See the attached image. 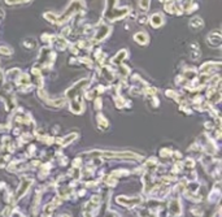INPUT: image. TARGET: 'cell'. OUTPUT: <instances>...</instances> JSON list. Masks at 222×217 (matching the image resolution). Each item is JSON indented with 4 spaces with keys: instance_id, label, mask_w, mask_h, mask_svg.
I'll return each instance as SVG.
<instances>
[{
    "instance_id": "cell-1",
    "label": "cell",
    "mask_w": 222,
    "mask_h": 217,
    "mask_svg": "<svg viewBox=\"0 0 222 217\" xmlns=\"http://www.w3.org/2000/svg\"><path fill=\"white\" fill-rule=\"evenodd\" d=\"M117 0H107V9L104 12V18L105 21H117L122 20L130 13V8L123 7V8L117 9L116 8Z\"/></svg>"
},
{
    "instance_id": "cell-2",
    "label": "cell",
    "mask_w": 222,
    "mask_h": 217,
    "mask_svg": "<svg viewBox=\"0 0 222 217\" xmlns=\"http://www.w3.org/2000/svg\"><path fill=\"white\" fill-rule=\"evenodd\" d=\"M85 8V3L82 0H73V2L69 4L68 9H66L60 17H57V24H62V22H66L72 16H74L76 13L81 12Z\"/></svg>"
},
{
    "instance_id": "cell-3",
    "label": "cell",
    "mask_w": 222,
    "mask_h": 217,
    "mask_svg": "<svg viewBox=\"0 0 222 217\" xmlns=\"http://www.w3.org/2000/svg\"><path fill=\"white\" fill-rule=\"evenodd\" d=\"M86 85H88V81L87 79H82V81H79L77 82L76 85H73L72 87L66 91V98H69V99H73V98H76L78 96V94L81 90H83L86 87Z\"/></svg>"
},
{
    "instance_id": "cell-4",
    "label": "cell",
    "mask_w": 222,
    "mask_h": 217,
    "mask_svg": "<svg viewBox=\"0 0 222 217\" xmlns=\"http://www.w3.org/2000/svg\"><path fill=\"white\" fill-rule=\"evenodd\" d=\"M109 34H110V26L107 24H101L95 33V40H98V42L104 40Z\"/></svg>"
},
{
    "instance_id": "cell-5",
    "label": "cell",
    "mask_w": 222,
    "mask_h": 217,
    "mask_svg": "<svg viewBox=\"0 0 222 217\" xmlns=\"http://www.w3.org/2000/svg\"><path fill=\"white\" fill-rule=\"evenodd\" d=\"M208 44L210 47H214V48L221 47V44H222V37H221V33L218 30L209 33V35H208Z\"/></svg>"
},
{
    "instance_id": "cell-6",
    "label": "cell",
    "mask_w": 222,
    "mask_h": 217,
    "mask_svg": "<svg viewBox=\"0 0 222 217\" xmlns=\"http://www.w3.org/2000/svg\"><path fill=\"white\" fill-rule=\"evenodd\" d=\"M221 68V64L220 62H214V61H208L203 64L200 67V73L201 74H209L212 72H217Z\"/></svg>"
},
{
    "instance_id": "cell-7",
    "label": "cell",
    "mask_w": 222,
    "mask_h": 217,
    "mask_svg": "<svg viewBox=\"0 0 222 217\" xmlns=\"http://www.w3.org/2000/svg\"><path fill=\"white\" fill-rule=\"evenodd\" d=\"M140 198H132V199H129L126 196H120V198H117V203H120L122 207H127V208H132V207H135L136 204L140 203Z\"/></svg>"
},
{
    "instance_id": "cell-8",
    "label": "cell",
    "mask_w": 222,
    "mask_h": 217,
    "mask_svg": "<svg viewBox=\"0 0 222 217\" xmlns=\"http://www.w3.org/2000/svg\"><path fill=\"white\" fill-rule=\"evenodd\" d=\"M31 183H33V179L31 178H24V179H22V182L20 185V189H18V191L16 194V200H18V199H21L22 196H24L25 192L29 190V187H30Z\"/></svg>"
},
{
    "instance_id": "cell-9",
    "label": "cell",
    "mask_w": 222,
    "mask_h": 217,
    "mask_svg": "<svg viewBox=\"0 0 222 217\" xmlns=\"http://www.w3.org/2000/svg\"><path fill=\"white\" fill-rule=\"evenodd\" d=\"M164 22H165L164 16H162L161 13H153L151 16V18H150V24H151V26L153 29H159L160 26L164 25Z\"/></svg>"
},
{
    "instance_id": "cell-10",
    "label": "cell",
    "mask_w": 222,
    "mask_h": 217,
    "mask_svg": "<svg viewBox=\"0 0 222 217\" xmlns=\"http://www.w3.org/2000/svg\"><path fill=\"white\" fill-rule=\"evenodd\" d=\"M70 111L73 113H76V114H81L85 111V105H83L82 100H81L79 98H78V102H77L76 98H73V102L70 103Z\"/></svg>"
},
{
    "instance_id": "cell-11",
    "label": "cell",
    "mask_w": 222,
    "mask_h": 217,
    "mask_svg": "<svg viewBox=\"0 0 222 217\" xmlns=\"http://www.w3.org/2000/svg\"><path fill=\"white\" fill-rule=\"evenodd\" d=\"M169 211L172 212L174 216H179V215H181V211H182L181 201H179L178 199H173L172 201H170V204H169Z\"/></svg>"
},
{
    "instance_id": "cell-12",
    "label": "cell",
    "mask_w": 222,
    "mask_h": 217,
    "mask_svg": "<svg viewBox=\"0 0 222 217\" xmlns=\"http://www.w3.org/2000/svg\"><path fill=\"white\" fill-rule=\"evenodd\" d=\"M190 56H191V59L194 60V61H197V60L201 57V51H200V48H199L197 43H191V52H190Z\"/></svg>"
},
{
    "instance_id": "cell-13",
    "label": "cell",
    "mask_w": 222,
    "mask_h": 217,
    "mask_svg": "<svg viewBox=\"0 0 222 217\" xmlns=\"http://www.w3.org/2000/svg\"><path fill=\"white\" fill-rule=\"evenodd\" d=\"M134 40L136 43H139V44H142V46H146L148 42H150V38H148V35L144 33V31H139L134 35Z\"/></svg>"
},
{
    "instance_id": "cell-14",
    "label": "cell",
    "mask_w": 222,
    "mask_h": 217,
    "mask_svg": "<svg viewBox=\"0 0 222 217\" xmlns=\"http://www.w3.org/2000/svg\"><path fill=\"white\" fill-rule=\"evenodd\" d=\"M96 121H98V127L100 130H107L108 129L109 122H108V120L101 113H98V116H96Z\"/></svg>"
},
{
    "instance_id": "cell-15",
    "label": "cell",
    "mask_w": 222,
    "mask_h": 217,
    "mask_svg": "<svg viewBox=\"0 0 222 217\" xmlns=\"http://www.w3.org/2000/svg\"><path fill=\"white\" fill-rule=\"evenodd\" d=\"M52 43H53L55 48L58 49V51H64L66 48V44H68L64 38H55V37H52Z\"/></svg>"
},
{
    "instance_id": "cell-16",
    "label": "cell",
    "mask_w": 222,
    "mask_h": 217,
    "mask_svg": "<svg viewBox=\"0 0 222 217\" xmlns=\"http://www.w3.org/2000/svg\"><path fill=\"white\" fill-rule=\"evenodd\" d=\"M203 26H204V22L200 17H195L190 21V27L194 29V30H199V29H201Z\"/></svg>"
},
{
    "instance_id": "cell-17",
    "label": "cell",
    "mask_w": 222,
    "mask_h": 217,
    "mask_svg": "<svg viewBox=\"0 0 222 217\" xmlns=\"http://www.w3.org/2000/svg\"><path fill=\"white\" fill-rule=\"evenodd\" d=\"M127 57V52H126V49H121L120 52H118L113 59H112V62L113 64H121L122 60H125Z\"/></svg>"
},
{
    "instance_id": "cell-18",
    "label": "cell",
    "mask_w": 222,
    "mask_h": 217,
    "mask_svg": "<svg viewBox=\"0 0 222 217\" xmlns=\"http://www.w3.org/2000/svg\"><path fill=\"white\" fill-rule=\"evenodd\" d=\"M16 83L18 86H26L30 83V77H29V74H25V73H21L18 76V78L16 79Z\"/></svg>"
},
{
    "instance_id": "cell-19",
    "label": "cell",
    "mask_w": 222,
    "mask_h": 217,
    "mask_svg": "<svg viewBox=\"0 0 222 217\" xmlns=\"http://www.w3.org/2000/svg\"><path fill=\"white\" fill-rule=\"evenodd\" d=\"M22 46H24L26 49H29V51H31V49L35 48L36 42L34 39H31V38H27V39H25L24 42H22Z\"/></svg>"
},
{
    "instance_id": "cell-20",
    "label": "cell",
    "mask_w": 222,
    "mask_h": 217,
    "mask_svg": "<svg viewBox=\"0 0 222 217\" xmlns=\"http://www.w3.org/2000/svg\"><path fill=\"white\" fill-rule=\"evenodd\" d=\"M76 139H77V134H70V135H68V136H65V138H62V139L60 141V144H61V146H68L69 143L74 142Z\"/></svg>"
},
{
    "instance_id": "cell-21",
    "label": "cell",
    "mask_w": 222,
    "mask_h": 217,
    "mask_svg": "<svg viewBox=\"0 0 222 217\" xmlns=\"http://www.w3.org/2000/svg\"><path fill=\"white\" fill-rule=\"evenodd\" d=\"M43 16H44V18H46L47 21H49L51 24H57V16H56L55 13H52V12H47V13H44Z\"/></svg>"
},
{
    "instance_id": "cell-22",
    "label": "cell",
    "mask_w": 222,
    "mask_h": 217,
    "mask_svg": "<svg viewBox=\"0 0 222 217\" xmlns=\"http://www.w3.org/2000/svg\"><path fill=\"white\" fill-rule=\"evenodd\" d=\"M13 53L12 48H9L8 46H0V55H4V56H11Z\"/></svg>"
},
{
    "instance_id": "cell-23",
    "label": "cell",
    "mask_w": 222,
    "mask_h": 217,
    "mask_svg": "<svg viewBox=\"0 0 222 217\" xmlns=\"http://www.w3.org/2000/svg\"><path fill=\"white\" fill-rule=\"evenodd\" d=\"M150 4H151V0H139V7H140V9H142L143 12L148 11Z\"/></svg>"
},
{
    "instance_id": "cell-24",
    "label": "cell",
    "mask_w": 222,
    "mask_h": 217,
    "mask_svg": "<svg viewBox=\"0 0 222 217\" xmlns=\"http://www.w3.org/2000/svg\"><path fill=\"white\" fill-rule=\"evenodd\" d=\"M20 69H11L8 73H7V77H8V79H13V78H17L20 76Z\"/></svg>"
},
{
    "instance_id": "cell-25",
    "label": "cell",
    "mask_w": 222,
    "mask_h": 217,
    "mask_svg": "<svg viewBox=\"0 0 222 217\" xmlns=\"http://www.w3.org/2000/svg\"><path fill=\"white\" fill-rule=\"evenodd\" d=\"M160 155H161L162 157L170 156V155H172V150H170V148H162V150L160 151Z\"/></svg>"
},
{
    "instance_id": "cell-26",
    "label": "cell",
    "mask_w": 222,
    "mask_h": 217,
    "mask_svg": "<svg viewBox=\"0 0 222 217\" xmlns=\"http://www.w3.org/2000/svg\"><path fill=\"white\" fill-rule=\"evenodd\" d=\"M116 183H117V178L116 177H113V176L108 177V179H107V185L108 186H114Z\"/></svg>"
},
{
    "instance_id": "cell-27",
    "label": "cell",
    "mask_w": 222,
    "mask_h": 217,
    "mask_svg": "<svg viewBox=\"0 0 222 217\" xmlns=\"http://www.w3.org/2000/svg\"><path fill=\"white\" fill-rule=\"evenodd\" d=\"M72 33V29L69 27V26H66V27H64L62 29V31H61V35H62V37L65 38V37H68V35Z\"/></svg>"
},
{
    "instance_id": "cell-28",
    "label": "cell",
    "mask_w": 222,
    "mask_h": 217,
    "mask_svg": "<svg viewBox=\"0 0 222 217\" xmlns=\"http://www.w3.org/2000/svg\"><path fill=\"white\" fill-rule=\"evenodd\" d=\"M184 165H186V168L192 169V168H194V160H191V159H187L186 163H184Z\"/></svg>"
},
{
    "instance_id": "cell-29",
    "label": "cell",
    "mask_w": 222,
    "mask_h": 217,
    "mask_svg": "<svg viewBox=\"0 0 222 217\" xmlns=\"http://www.w3.org/2000/svg\"><path fill=\"white\" fill-rule=\"evenodd\" d=\"M95 95H96V92H95V91H87V92L85 94L86 99H88V100H90V99H92Z\"/></svg>"
},
{
    "instance_id": "cell-30",
    "label": "cell",
    "mask_w": 222,
    "mask_h": 217,
    "mask_svg": "<svg viewBox=\"0 0 222 217\" xmlns=\"http://www.w3.org/2000/svg\"><path fill=\"white\" fill-rule=\"evenodd\" d=\"M101 108V99L98 98V99H95V109H100Z\"/></svg>"
},
{
    "instance_id": "cell-31",
    "label": "cell",
    "mask_w": 222,
    "mask_h": 217,
    "mask_svg": "<svg viewBox=\"0 0 222 217\" xmlns=\"http://www.w3.org/2000/svg\"><path fill=\"white\" fill-rule=\"evenodd\" d=\"M138 22L139 24H146L147 22V18L144 16H140V17H138Z\"/></svg>"
},
{
    "instance_id": "cell-32",
    "label": "cell",
    "mask_w": 222,
    "mask_h": 217,
    "mask_svg": "<svg viewBox=\"0 0 222 217\" xmlns=\"http://www.w3.org/2000/svg\"><path fill=\"white\" fill-rule=\"evenodd\" d=\"M4 164H5V159H4V156H0V168H2V166H4Z\"/></svg>"
},
{
    "instance_id": "cell-33",
    "label": "cell",
    "mask_w": 222,
    "mask_h": 217,
    "mask_svg": "<svg viewBox=\"0 0 222 217\" xmlns=\"http://www.w3.org/2000/svg\"><path fill=\"white\" fill-rule=\"evenodd\" d=\"M29 2H31V0H21V3H29Z\"/></svg>"
},
{
    "instance_id": "cell-34",
    "label": "cell",
    "mask_w": 222,
    "mask_h": 217,
    "mask_svg": "<svg viewBox=\"0 0 222 217\" xmlns=\"http://www.w3.org/2000/svg\"><path fill=\"white\" fill-rule=\"evenodd\" d=\"M2 79H3V73L0 72V81H2Z\"/></svg>"
}]
</instances>
